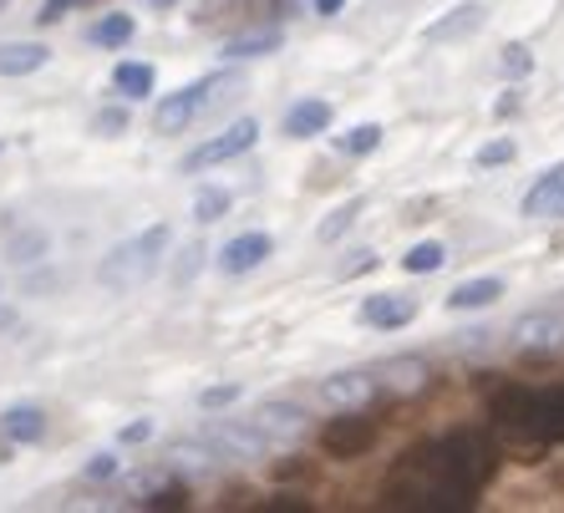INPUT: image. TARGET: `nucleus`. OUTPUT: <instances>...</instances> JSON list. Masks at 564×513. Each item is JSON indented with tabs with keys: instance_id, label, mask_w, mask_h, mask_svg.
Returning <instances> with one entry per match:
<instances>
[{
	"instance_id": "f257e3e1",
	"label": "nucleus",
	"mask_w": 564,
	"mask_h": 513,
	"mask_svg": "<svg viewBox=\"0 0 564 513\" xmlns=\"http://www.w3.org/2000/svg\"><path fill=\"white\" fill-rule=\"evenodd\" d=\"M494 473V448L478 433L437 437L408 452L387 478V503L397 509H468Z\"/></svg>"
},
{
	"instance_id": "f03ea898",
	"label": "nucleus",
	"mask_w": 564,
	"mask_h": 513,
	"mask_svg": "<svg viewBox=\"0 0 564 513\" xmlns=\"http://www.w3.org/2000/svg\"><path fill=\"white\" fill-rule=\"evenodd\" d=\"M494 422L529 443H564V386H509L494 396Z\"/></svg>"
},
{
	"instance_id": "7ed1b4c3",
	"label": "nucleus",
	"mask_w": 564,
	"mask_h": 513,
	"mask_svg": "<svg viewBox=\"0 0 564 513\" xmlns=\"http://www.w3.org/2000/svg\"><path fill=\"white\" fill-rule=\"evenodd\" d=\"M169 244H173V229L169 225H153V229H143V234L122 239L118 250L97 264V285H102V290H138V285H148V280L163 270V260H169Z\"/></svg>"
},
{
	"instance_id": "20e7f679",
	"label": "nucleus",
	"mask_w": 564,
	"mask_h": 513,
	"mask_svg": "<svg viewBox=\"0 0 564 513\" xmlns=\"http://www.w3.org/2000/svg\"><path fill=\"white\" fill-rule=\"evenodd\" d=\"M198 437H204L219 458H264V452H275L250 417H209L198 427Z\"/></svg>"
},
{
	"instance_id": "39448f33",
	"label": "nucleus",
	"mask_w": 564,
	"mask_h": 513,
	"mask_svg": "<svg viewBox=\"0 0 564 513\" xmlns=\"http://www.w3.org/2000/svg\"><path fill=\"white\" fill-rule=\"evenodd\" d=\"M254 138H260V122H254V118H245V122H235V128H224L219 138H209V143H198L194 153H184V163H178V168H184V173L219 168V163L239 159V153H250V148H254Z\"/></svg>"
},
{
	"instance_id": "423d86ee",
	"label": "nucleus",
	"mask_w": 564,
	"mask_h": 513,
	"mask_svg": "<svg viewBox=\"0 0 564 513\" xmlns=\"http://www.w3.org/2000/svg\"><path fill=\"white\" fill-rule=\"evenodd\" d=\"M371 443H377V422L361 417V412H341V417H330L326 433H321L326 458H361Z\"/></svg>"
},
{
	"instance_id": "0eeeda50",
	"label": "nucleus",
	"mask_w": 564,
	"mask_h": 513,
	"mask_svg": "<svg viewBox=\"0 0 564 513\" xmlns=\"http://www.w3.org/2000/svg\"><path fill=\"white\" fill-rule=\"evenodd\" d=\"M204 112H209V77L188 81V87H178V92L163 97V107L153 112V128L158 132H184L188 122H198Z\"/></svg>"
},
{
	"instance_id": "6e6552de",
	"label": "nucleus",
	"mask_w": 564,
	"mask_h": 513,
	"mask_svg": "<svg viewBox=\"0 0 564 513\" xmlns=\"http://www.w3.org/2000/svg\"><path fill=\"white\" fill-rule=\"evenodd\" d=\"M377 396H381V386L371 371H336V376L321 382V402L336 412H367Z\"/></svg>"
},
{
	"instance_id": "1a4fd4ad",
	"label": "nucleus",
	"mask_w": 564,
	"mask_h": 513,
	"mask_svg": "<svg viewBox=\"0 0 564 513\" xmlns=\"http://www.w3.org/2000/svg\"><path fill=\"white\" fill-rule=\"evenodd\" d=\"M250 422L260 427V437L270 443V448H290V443H301L305 427H311L295 402H260V407L250 412Z\"/></svg>"
},
{
	"instance_id": "9d476101",
	"label": "nucleus",
	"mask_w": 564,
	"mask_h": 513,
	"mask_svg": "<svg viewBox=\"0 0 564 513\" xmlns=\"http://www.w3.org/2000/svg\"><path fill=\"white\" fill-rule=\"evenodd\" d=\"M509 341L519 351H564V316L554 310H529V316L513 320Z\"/></svg>"
},
{
	"instance_id": "9b49d317",
	"label": "nucleus",
	"mask_w": 564,
	"mask_h": 513,
	"mask_svg": "<svg viewBox=\"0 0 564 513\" xmlns=\"http://www.w3.org/2000/svg\"><path fill=\"white\" fill-rule=\"evenodd\" d=\"M270 254H275V239L250 229V234H235L219 250V270L224 275H250V270H260V264L270 260Z\"/></svg>"
},
{
	"instance_id": "f8f14e48",
	"label": "nucleus",
	"mask_w": 564,
	"mask_h": 513,
	"mask_svg": "<svg viewBox=\"0 0 564 513\" xmlns=\"http://www.w3.org/2000/svg\"><path fill=\"white\" fill-rule=\"evenodd\" d=\"M371 376H377V386L387 396H412L427 386V361L422 356H392V361L371 367Z\"/></svg>"
},
{
	"instance_id": "ddd939ff",
	"label": "nucleus",
	"mask_w": 564,
	"mask_h": 513,
	"mask_svg": "<svg viewBox=\"0 0 564 513\" xmlns=\"http://www.w3.org/2000/svg\"><path fill=\"white\" fill-rule=\"evenodd\" d=\"M488 21V11L478 6V0H468V6H453L447 15H437L433 26L422 31V41H433V46H447V41H463V36H473V31Z\"/></svg>"
},
{
	"instance_id": "4468645a",
	"label": "nucleus",
	"mask_w": 564,
	"mask_h": 513,
	"mask_svg": "<svg viewBox=\"0 0 564 513\" xmlns=\"http://www.w3.org/2000/svg\"><path fill=\"white\" fill-rule=\"evenodd\" d=\"M163 468L198 478V473H214V468H219V452H214L204 437H178V443L163 448Z\"/></svg>"
},
{
	"instance_id": "2eb2a0df",
	"label": "nucleus",
	"mask_w": 564,
	"mask_h": 513,
	"mask_svg": "<svg viewBox=\"0 0 564 513\" xmlns=\"http://www.w3.org/2000/svg\"><path fill=\"white\" fill-rule=\"evenodd\" d=\"M361 320L377 326V330H402V326L417 320V301H412V295H367Z\"/></svg>"
},
{
	"instance_id": "dca6fc26",
	"label": "nucleus",
	"mask_w": 564,
	"mask_h": 513,
	"mask_svg": "<svg viewBox=\"0 0 564 513\" xmlns=\"http://www.w3.org/2000/svg\"><path fill=\"white\" fill-rule=\"evenodd\" d=\"M524 214L529 219H560L564 214V163H554V168L524 194Z\"/></svg>"
},
{
	"instance_id": "f3484780",
	"label": "nucleus",
	"mask_w": 564,
	"mask_h": 513,
	"mask_svg": "<svg viewBox=\"0 0 564 513\" xmlns=\"http://www.w3.org/2000/svg\"><path fill=\"white\" fill-rule=\"evenodd\" d=\"M0 437L11 443H41L46 437V412L36 402H15V407L0 412Z\"/></svg>"
},
{
	"instance_id": "a211bd4d",
	"label": "nucleus",
	"mask_w": 564,
	"mask_h": 513,
	"mask_svg": "<svg viewBox=\"0 0 564 513\" xmlns=\"http://www.w3.org/2000/svg\"><path fill=\"white\" fill-rule=\"evenodd\" d=\"M46 46L41 41H0V77H31L46 66Z\"/></svg>"
},
{
	"instance_id": "6ab92c4d",
	"label": "nucleus",
	"mask_w": 564,
	"mask_h": 513,
	"mask_svg": "<svg viewBox=\"0 0 564 513\" xmlns=\"http://www.w3.org/2000/svg\"><path fill=\"white\" fill-rule=\"evenodd\" d=\"M330 118H336V112H330V102H295L285 112V138H321V132L330 128Z\"/></svg>"
},
{
	"instance_id": "aec40b11",
	"label": "nucleus",
	"mask_w": 564,
	"mask_h": 513,
	"mask_svg": "<svg viewBox=\"0 0 564 513\" xmlns=\"http://www.w3.org/2000/svg\"><path fill=\"white\" fill-rule=\"evenodd\" d=\"M503 295V280L499 275H484V280H463L453 295H447V310H484Z\"/></svg>"
},
{
	"instance_id": "412c9836",
	"label": "nucleus",
	"mask_w": 564,
	"mask_h": 513,
	"mask_svg": "<svg viewBox=\"0 0 564 513\" xmlns=\"http://www.w3.org/2000/svg\"><path fill=\"white\" fill-rule=\"evenodd\" d=\"M46 250H52L46 229H15V234L6 239V260L21 264V270H31L36 260H46Z\"/></svg>"
},
{
	"instance_id": "4be33fe9",
	"label": "nucleus",
	"mask_w": 564,
	"mask_h": 513,
	"mask_svg": "<svg viewBox=\"0 0 564 513\" xmlns=\"http://www.w3.org/2000/svg\"><path fill=\"white\" fill-rule=\"evenodd\" d=\"M132 36H138V21H132L128 11H107L102 21L87 26V41H93V46H128Z\"/></svg>"
},
{
	"instance_id": "5701e85b",
	"label": "nucleus",
	"mask_w": 564,
	"mask_h": 513,
	"mask_svg": "<svg viewBox=\"0 0 564 513\" xmlns=\"http://www.w3.org/2000/svg\"><path fill=\"white\" fill-rule=\"evenodd\" d=\"M270 52H280V31H245V36L224 46L229 62H250V56H270Z\"/></svg>"
},
{
	"instance_id": "b1692460",
	"label": "nucleus",
	"mask_w": 564,
	"mask_h": 513,
	"mask_svg": "<svg viewBox=\"0 0 564 513\" xmlns=\"http://www.w3.org/2000/svg\"><path fill=\"white\" fill-rule=\"evenodd\" d=\"M112 87H118L122 97H148V92H153V66H148V62H118Z\"/></svg>"
},
{
	"instance_id": "393cba45",
	"label": "nucleus",
	"mask_w": 564,
	"mask_h": 513,
	"mask_svg": "<svg viewBox=\"0 0 564 513\" xmlns=\"http://www.w3.org/2000/svg\"><path fill=\"white\" fill-rule=\"evenodd\" d=\"M443 264H447V250L437 239H422V244H412V250L402 254V270H408V275H433Z\"/></svg>"
},
{
	"instance_id": "a878e982",
	"label": "nucleus",
	"mask_w": 564,
	"mask_h": 513,
	"mask_svg": "<svg viewBox=\"0 0 564 513\" xmlns=\"http://www.w3.org/2000/svg\"><path fill=\"white\" fill-rule=\"evenodd\" d=\"M229 214V188H214V184H204L194 194V219L198 225H214V219H224Z\"/></svg>"
},
{
	"instance_id": "bb28decb",
	"label": "nucleus",
	"mask_w": 564,
	"mask_h": 513,
	"mask_svg": "<svg viewBox=\"0 0 564 513\" xmlns=\"http://www.w3.org/2000/svg\"><path fill=\"white\" fill-rule=\"evenodd\" d=\"M356 214H361V198H346L341 209L330 214V219H321V229H315V234H321V244H330V239H341L346 229L356 225Z\"/></svg>"
},
{
	"instance_id": "cd10ccee",
	"label": "nucleus",
	"mask_w": 564,
	"mask_h": 513,
	"mask_svg": "<svg viewBox=\"0 0 564 513\" xmlns=\"http://www.w3.org/2000/svg\"><path fill=\"white\" fill-rule=\"evenodd\" d=\"M381 148V128L377 122H361V128H351L341 138V153H351V159H367V153H377Z\"/></svg>"
},
{
	"instance_id": "c85d7f7f",
	"label": "nucleus",
	"mask_w": 564,
	"mask_h": 513,
	"mask_svg": "<svg viewBox=\"0 0 564 513\" xmlns=\"http://www.w3.org/2000/svg\"><path fill=\"white\" fill-rule=\"evenodd\" d=\"M499 66H503V77H529V72H534V56H529V46H519V41H509V46H503V56H499Z\"/></svg>"
},
{
	"instance_id": "c756f323",
	"label": "nucleus",
	"mask_w": 564,
	"mask_h": 513,
	"mask_svg": "<svg viewBox=\"0 0 564 513\" xmlns=\"http://www.w3.org/2000/svg\"><path fill=\"white\" fill-rule=\"evenodd\" d=\"M93 132L97 138H122L128 132V107H102L93 118Z\"/></svg>"
},
{
	"instance_id": "7c9ffc66",
	"label": "nucleus",
	"mask_w": 564,
	"mask_h": 513,
	"mask_svg": "<svg viewBox=\"0 0 564 513\" xmlns=\"http://www.w3.org/2000/svg\"><path fill=\"white\" fill-rule=\"evenodd\" d=\"M513 153H519V148H513L509 138H499V143H484V148H478V168H499V163H513Z\"/></svg>"
},
{
	"instance_id": "2f4dec72",
	"label": "nucleus",
	"mask_w": 564,
	"mask_h": 513,
	"mask_svg": "<svg viewBox=\"0 0 564 513\" xmlns=\"http://www.w3.org/2000/svg\"><path fill=\"white\" fill-rule=\"evenodd\" d=\"M122 462L112 458V452H93V462H87V468H82V478H87V483H107V478L118 473Z\"/></svg>"
},
{
	"instance_id": "473e14b6",
	"label": "nucleus",
	"mask_w": 564,
	"mask_h": 513,
	"mask_svg": "<svg viewBox=\"0 0 564 513\" xmlns=\"http://www.w3.org/2000/svg\"><path fill=\"white\" fill-rule=\"evenodd\" d=\"M77 6H97V0H46V6L36 11V21H41V26H52V21H62V15L77 11Z\"/></svg>"
},
{
	"instance_id": "72a5a7b5",
	"label": "nucleus",
	"mask_w": 564,
	"mask_h": 513,
	"mask_svg": "<svg viewBox=\"0 0 564 513\" xmlns=\"http://www.w3.org/2000/svg\"><path fill=\"white\" fill-rule=\"evenodd\" d=\"M229 402H239V386H209V392L198 396L204 412H219V407H229Z\"/></svg>"
},
{
	"instance_id": "f704fd0d",
	"label": "nucleus",
	"mask_w": 564,
	"mask_h": 513,
	"mask_svg": "<svg viewBox=\"0 0 564 513\" xmlns=\"http://www.w3.org/2000/svg\"><path fill=\"white\" fill-rule=\"evenodd\" d=\"M367 270H377V254H371V250H356V260H346V264H341V280L367 275Z\"/></svg>"
},
{
	"instance_id": "c9c22d12",
	"label": "nucleus",
	"mask_w": 564,
	"mask_h": 513,
	"mask_svg": "<svg viewBox=\"0 0 564 513\" xmlns=\"http://www.w3.org/2000/svg\"><path fill=\"white\" fill-rule=\"evenodd\" d=\"M198 260H204V244H188V250H184V260H178V270H173V280L184 285V280L198 270Z\"/></svg>"
},
{
	"instance_id": "e433bc0d",
	"label": "nucleus",
	"mask_w": 564,
	"mask_h": 513,
	"mask_svg": "<svg viewBox=\"0 0 564 513\" xmlns=\"http://www.w3.org/2000/svg\"><path fill=\"white\" fill-rule=\"evenodd\" d=\"M153 437V422H128L122 427V443H148Z\"/></svg>"
},
{
	"instance_id": "4c0bfd02",
	"label": "nucleus",
	"mask_w": 564,
	"mask_h": 513,
	"mask_svg": "<svg viewBox=\"0 0 564 513\" xmlns=\"http://www.w3.org/2000/svg\"><path fill=\"white\" fill-rule=\"evenodd\" d=\"M341 6H346V0H315V11H321V15H336Z\"/></svg>"
},
{
	"instance_id": "58836bf2",
	"label": "nucleus",
	"mask_w": 564,
	"mask_h": 513,
	"mask_svg": "<svg viewBox=\"0 0 564 513\" xmlns=\"http://www.w3.org/2000/svg\"><path fill=\"white\" fill-rule=\"evenodd\" d=\"M15 326V310H6V305H0V330H11Z\"/></svg>"
},
{
	"instance_id": "ea45409f",
	"label": "nucleus",
	"mask_w": 564,
	"mask_h": 513,
	"mask_svg": "<svg viewBox=\"0 0 564 513\" xmlns=\"http://www.w3.org/2000/svg\"><path fill=\"white\" fill-rule=\"evenodd\" d=\"M148 6H153V11H169V6H178V0H148Z\"/></svg>"
},
{
	"instance_id": "a19ab883",
	"label": "nucleus",
	"mask_w": 564,
	"mask_h": 513,
	"mask_svg": "<svg viewBox=\"0 0 564 513\" xmlns=\"http://www.w3.org/2000/svg\"><path fill=\"white\" fill-rule=\"evenodd\" d=\"M6 6H11V0H0V15H6Z\"/></svg>"
},
{
	"instance_id": "79ce46f5",
	"label": "nucleus",
	"mask_w": 564,
	"mask_h": 513,
	"mask_svg": "<svg viewBox=\"0 0 564 513\" xmlns=\"http://www.w3.org/2000/svg\"><path fill=\"white\" fill-rule=\"evenodd\" d=\"M0 295H6V290H0Z\"/></svg>"
}]
</instances>
